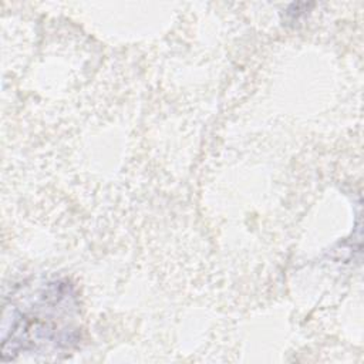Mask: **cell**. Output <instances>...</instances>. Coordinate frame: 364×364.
Instances as JSON below:
<instances>
[{"mask_svg": "<svg viewBox=\"0 0 364 364\" xmlns=\"http://www.w3.org/2000/svg\"><path fill=\"white\" fill-rule=\"evenodd\" d=\"M77 300L67 282L40 284L18 306H11L10 326H3L1 355L53 353L70 348L77 337Z\"/></svg>", "mask_w": 364, "mask_h": 364, "instance_id": "cell-1", "label": "cell"}]
</instances>
